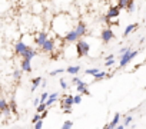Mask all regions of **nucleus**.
Instances as JSON below:
<instances>
[{
  "label": "nucleus",
  "mask_w": 146,
  "mask_h": 129,
  "mask_svg": "<svg viewBox=\"0 0 146 129\" xmlns=\"http://www.w3.org/2000/svg\"><path fill=\"white\" fill-rule=\"evenodd\" d=\"M50 27L54 32V35H57V37L63 39V36L72 29V17L67 13H59L53 16Z\"/></svg>",
  "instance_id": "nucleus-1"
},
{
  "label": "nucleus",
  "mask_w": 146,
  "mask_h": 129,
  "mask_svg": "<svg viewBox=\"0 0 146 129\" xmlns=\"http://www.w3.org/2000/svg\"><path fill=\"white\" fill-rule=\"evenodd\" d=\"M137 55H139V50H129V52H126V53H123V55H119V59H120L119 68H125L126 64H129Z\"/></svg>",
  "instance_id": "nucleus-2"
},
{
  "label": "nucleus",
  "mask_w": 146,
  "mask_h": 129,
  "mask_svg": "<svg viewBox=\"0 0 146 129\" xmlns=\"http://www.w3.org/2000/svg\"><path fill=\"white\" fill-rule=\"evenodd\" d=\"M90 52V46L86 40H83L82 37L76 42V53L79 57H83V56H88Z\"/></svg>",
  "instance_id": "nucleus-3"
},
{
  "label": "nucleus",
  "mask_w": 146,
  "mask_h": 129,
  "mask_svg": "<svg viewBox=\"0 0 146 129\" xmlns=\"http://www.w3.org/2000/svg\"><path fill=\"white\" fill-rule=\"evenodd\" d=\"M54 49H56V40L52 39V37H47L46 42L40 46V50H42L43 53H53Z\"/></svg>",
  "instance_id": "nucleus-4"
},
{
  "label": "nucleus",
  "mask_w": 146,
  "mask_h": 129,
  "mask_svg": "<svg viewBox=\"0 0 146 129\" xmlns=\"http://www.w3.org/2000/svg\"><path fill=\"white\" fill-rule=\"evenodd\" d=\"M79 39H80V37L78 36V33L75 32V29H70V30L63 36V42H64V43H69V45H70V43H76Z\"/></svg>",
  "instance_id": "nucleus-5"
},
{
  "label": "nucleus",
  "mask_w": 146,
  "mask_h": 129,
  "mask_svg": "<svg viewBox=\"0 0 146 129\" xmlns=\"http://www.w3.org/2000/svg\"><path fill=\"white\" fill-rule=\"evenodd\" d=\"M115 37V33H113V30L112 29H103L102 30V33H100V39H102V42L106 45V43H109L112 39Z\"/></svg>",
  "instance_id": "nucleus-6"
},
{
  "label": "nucleus",
  "mask_w": 146,
  "mask_h": 129,
  "mask_svg": "<svg viewBox=\"0 0 146 129\" xmlns=\"http://www.w3.org/2000/svg\"><path fill=\"white\" fill-rule=\"evenodd\" d=\"M29 47H30V46H29L27 43H25L23 40H20V42L15 43V53H16L17 56H23V53H25Z\"/></svg>",
  "instance_id": "nucleus-7"
},
{
  "label": "nucleus",
  "mask_w": 146,
  "mask_h": 129,
  "mask_svg": "<svg viewBox=\"0 0 146 129\" xmlns=\"http://www.w3.org/2000/svg\"><path fill=\"white\" fill-rule=\"evenodd\" d=\"M73 29H75V32L78 33V36H79V37H83V36L86 35V32H88L86 23H85L83 20H79V22L76 23V26L73 27Z\"/></svg>",
  "instance_id": "nucleus-8"
},
{
  "label": "nucleus",
  "mask_w": 146,
  "mask_h": 129,
  "mask_svg": "<svg viewBox=\"0 0 146 129\" xmlns=\"http://www.w3.org/2000/svg\"><path fill=\"white\" fill-rule=\"evenodd\" d=\"M49 37V35H47V32H39L36 36H35V45H37L39 47L46 42V39Z\"/></svg>",
  "instance_id": "nucleus-9"
},
{
  "label": "nucleus",
  "mask_w": 146,
  "mask_h": 129,
  "mask_svg": "<svg viewBox=\"0 0 146 129\" xmlns=\"http://www.w3.org/2000/svg\"><path fill=\"white\" fill-rule=\"evenodd\" d=\"M119 13H120V9H119L117 6H110L109 10H108V13H106L105 16L109 17V19H116V17L119 16Z\"/></svg>",
  "instance_id": "nucleus-10"
},
{
  "label": "nucleus",
  "mask_w": 146,
  "mask_h": 129,
  "mask_svg": "<svg viewBox=\"0 0 146 129\" xmlns=\"http://www.w3.org/2000/svg\"><path fill=\"white\" fill-rule=\"evenodd\" d=\"M60 105H62V108H72L73 105H75V100H73V95H67V96H64V98L62 99Z\"/></svg>",
  "instance_id": "nucleus-11"
},
{
  "label": "nucleus",
  "mask_w": 146,
  "mask_h": 129,
  "mask_svg": "<svg viewBox=\"0 0 146 129\" xmlns=\"http://www.w3.org/2000/svg\"><path fill=\"white\" fill-rule=\"evenodd\" d=\"M76 90H78V93H80V95H86V96H90V92L88 90V85L82 80L79 85H76Z\"/></svg>",
  "instance_id": "nucleus-12"
},
{
  "label": "nucleus",
  "mask_w": 146,
  "mask_h": 129,
  "mask_svg": "<svg viewBox=\"0 0 146 129\" xmlns=\"http://www.w3.org/2000/svg\"><path fill=\"white\" fill-rule=\"evenodd\" d=\"M32 60H27V59H22V63H20V69L22 72H32V64H30Z\"/></svg>",
  "instance_id": "nucleus-13"
},
{
  "label": "nucleus",
  "mask_w": 146,
  "mask_h": 129,
  "mask_svg": "<svg viewBox=\"0 0 146 129\" xmlns=\"http://www.w3.org/2000/svg\"><path fill=\"white\" fill-rule=\"evenodd\" d=\"M57 99H59V92H53V93H49V98H47V100H46L44 103H46V106L49 108V106H52Z\"/></svg>",
  "instance_id": "nucleus-14"
},
{
  "label": "nucleus",
  "mask_w": 146,
  "mask_h": 129,
  "mask_svg": "<svg viewBox=\"0 0 146 129\" xmlns=\"http://www.w3.org/2000/svg\"><path fill=\"white\" fill-rule=\"evenodd\" d=\"M37 55V52L33 49V47H29L25 53H23V56H22V59H27V60H32L35 56Z\"/></svg>",
  "instance_id": "nucleus-15"
},
{
  "label": "nucleus",
  "mask_w": 146,
  "mask_h": 129,
  "mask_svg": "<svg viewBox=\"0 0 146 129\" xmlns=\"http://www.w3.org/2000/svg\"><path fill=\"white\" fill-rule=\"evenodd\" d=\"M137 29V25L136 23H132V25H127L126 26V29H125V32H123V37H126V36H129L133 30H136Z\"/></svg>",
  "instance_id": "nucleus-16"
},
{
  "label": "nucleus",
  "mask_w": 146,
  "mask_h": 129,
  "mask_svg": "<svg viewBox=\"0 0 146 129\" xmlns=\"http://www.w3.org/2000/svg\"><path fill=\"white\" fill-rule=\"evenodd\" d=\"M109 75L106 73V72H102V70H99L95 76H93V80L95 82H99V80H102V79H105V78H108Z\"/></svg>",
  "instance_id": "nucleus-17"
},
{
  "label": "nucleus",
  "mask_w": 146,
  "mask_h": 129,
  "mask_svg": "<svg viewBox=\"0 0 146 129\" xmlns=\"http://www.w3.org/2000/svg\"><path fill=\"white\" fill-rule=\"evenodd\" d=\"M42 80H43V79H42L40 76H39V78H35V79L32 80V92H35V90L39 88V85L42 83Z\"/></svg>",
  "instance_id": "nucleus-18"
},
{
  "label": "nucleus",
  "mask_w": 146,
  "mask_h": 129,
  "mask_svg": "<svg viewBox=\"0 0 146 129\" xmlns=\"http://www.w3.org/2000/svg\"><path fill=\"white\" fill-rule=\"evenodd\" d=\"M66 72L70 73V75H78V73L80 72V66H69V68L66 69Z\"/></svg>",
  "instance_id": "nucleus-19"
},
{
  "label": "nucleus",
  "mask_w": 146,
  "mask_h": 129,
  "mask_svg": "<svg viewBox=\"0 0 146 129\" xmlns=\"http://www.w3.org/2000/svg\"><path fill=\"white\" fill-rule=\"evenodd\" d=\"M119 120H120V113H115V116H113V119H112V122L109 123L112 128H116L117 125H119Z\"/></svg>",
  "instance_id": "nucleus-20"
},
{
  "label": "nucleus",
  "mask_w": 146,
  "mask_h": 129,
  "mask_svg": "<svg viewBox=\"0 0 146 129\" xmlns=\"http://www.w3.org/2000/svg\"><path fill=\"white\" fill-rule=\"evenodd\" d=\"M10 106H9V103H7V100L6 99H0V112H3V110H6V109H9Z\"/></svg>",
  "instance_id": "nucleus-21"
},
{
  "label": "nucleus",
  "mask_w": 146,
  "mask_h": 129,
  "mask_svg": "<svg viewBox=\"0 0 146 129\" xmlns=\"http://www.w3.org/2000/svg\"><path fill=\"white\" fill-rule=\"evenodd\" d=\"M33 13H36V15H40L42 13V5L39 2L33 3Z\"/></svg>",
  "instance_id": "nucleus-22"
},
{
  "label": "nucleus",
  "mask_w": 146,
  "mask_h": 129,
  "mask_svg": "<svg viewBox=\"0 0 146 129\" xmlns=\"http://www.w3.org/2000/svg\"><path fill=\"white\" fill-rule=\"evenodd\" d=\"M126 10H127L129 13H133V12H135V0H129V3H127V6H126Z\"/></svg>",
  "instance_id": "nucleus-23"
},
{
  "label": "nucleus",
  "mask_w": 146,
  "mask_h": 129,
  "mask_svg": "<svg viewBox=\"0 0 146 129\" xmlns=\"http://www.w3.org/2000/svg\"><path fill=\"white\" fill-rule=\"evenodd\" d=\"M127 3H129V0H117V5H116V6L122 10V9H126Z\"/></svg>",
  "instance_id": "nucleus-24"
},
{
  "label": "nucleus",
  "mask_w": 146,
  "mask_h": 129,
  "mask_svg": "<svg viewBox=\"0 0 146 129\" xmlns=\"http://www.w3.org/2000/svg\"><path fill=\"white\" fill-rule=\"evenodd\" d=\"M72 128H73V122L72 120H64L60 129H72Z\"/></svg>",
  "instance_id": "nucleus-25"
},
{
  "label": "nucleus",
  "mask_w": 146,
  "mask_h": 129,
  "mask_svg": "<svg viewBox=\"0 0 146 129\" xmlns=\"http://www.w3.org/2000/svg\"><path fill=\"white\" fill-rule=\"evenodd\" d=\"M98 72H99V69H98V68H92V69H86V70H85V73H86V75H92V76H95Z\"/></svg>",
  "instance_id": "nucleus-26"
},
{
  "label": "nucleus",
  "mask_w": 146,
  "mask_h": 129,
  "mask_svg": "<svg viewBox=\"0 0 146 129\" xmlns=\"http://www.w3.org/2000/svg\"><path fill=\"white\" fill-rule=\"evenodd\" d=\"M82 99H83V95H80V93H78V95H75V96H73V100H75V105H79V103L82 102Z\"/></svg>",
  "instance_id": "nucleus-27"
},
{
  "label": "nucleus",
  "mask_w": 146,
  "mask_h": 129,
  "mask_svg": "<svg viewBox=\"0 0 146 129\" xmlns=\"http://www.w3.org/2000/svg\"><path fill=\"white\" fill-rule=\"evenodd\" d=\"M63 72H66V69H54V70L50 72V76H56V75H60Z\"/></svg>",
  "instance_id": "nucleus-28"
},
{
  "label": "nucleus",
  "mask_w": 146,
  "mask_h": 129,
  "mask_svg": "<svg viewBox=\"0 0 146 129\" xmlns=\"http://www.w3.org/2000/svg\"><path fill=\"white\" fill-rule=\"evenodd\" d=\"M132 116L130 115H127V116H125V119H123V126H127V125H130V122H132Z\"/></svg>",
  "instance_id": "nucleus-29"
},
{
  "label": "nucleus",
  "mask_w": 146,
  "mask_h": 129,
  "mask_svg": "<svg viewBox=\"0 0 146 129\" xmlns=\"http://www.w3.org/2000/svg\"><path fill=\"white\" fill-rule=\"evenodd\" d=\"M22 73H23L22 69H20V70H15V72H13V78H15L16 80H19V79L22 78Z\"/></svg>",
  "instance_id": "nucleus-30"
},
{
  "label": "nucleus",
  "mask_w": 146,
  "mask_h": 129,
  "mask_svg": "<svg viewBox=\"0 0 146 129\" xmlns=\"http://www.w3.org/2000/svg\"><path fill=\"white\" fill-rule=\"evenodd\" d=\"M113 64H115V59H109V60H105V66L110 68V66H113Z\"/></svg>",
  "instance_id": "nucleus-31"
},
{
  "label": "nucleus",
  "mask_w": 146,
  "mask_h": 129,
  "mask_svg": "<svg viewBox=\"0 0 146 129\" xmlns=\"http://www.w3.org/2000/svg\"><path fill=\"white\" fill-rule=\"evenodd\" d=\"M47 98H49V93H47V92H43V93L40 95V102H46Z\"/></svg>",
  "instance_id": "nucleus-32"
},
{
  "label": "nucleus",
  "mask_w": 146,
  "mask_h": 129,
  "mask_svg": "<svg viewBox=\"0 0 146 129\" xmlns=\"http://www.w3.org/2000/svg\"><path fill=\"white\" fill-rule=\"evenodd\" d=\"M42 128H43V119H40L35 123V129H42Z\"/></svg>",
  "instance_id": "nucleus-33"
},
{
  "label": "nucleus",
  "mask_w": 146,
  "mask_h": 129,
  "mask_svg": "<svg viewBox=\"0 0 146 129\" xmlns=\"http://www.w3.org/2000/svg\"><path fill=\"white\" fill-rule=\"evenodd\" d=\"M40 119H42V118H40V113H37V112H36V113H35V116H33V119H32V122H33V123H36V122H37V120H40Z\"/></svg>",
  "instance_id": "nucleus-34"
},
{
  "label": "nucleus",
  "mask_w": 146,
  "mask_h": 129,
  "mask_svg": "<svg viewBox=\"0 0 146 129\" xmlns=\"http://www.w3.org/2000/svg\"><path fill=\"white\" fill-rule=\"evenodd\" d=\"M129 50H132L129 46H126V47H122V49L119 50V55H123V53H126V52H129Z\"/></svg>",
  "instance_id": "nucleus-35"
},
{
  "label": "nucleus",
  "mask_w": 146,
  "mask_h": 129,
  "mask_svg": "<svg viewBox=\"0 0 146 129\" xmlns=\"http://www.w3.org/2000/svg\"><path fill=\"white\" fill-rule=\"evenodd\" d=\"M80 82H82L80 78H73V79H72V83H73V85H79Z\"/></svg>",
  "instance_id": "nucleus-36"
},
{
  "label": "nucleus",
  "mask_w": 146,
  "mask_h": 129,
  "mask_svg": "<svg viewBox=\"0 0 146 129\" xmlns=\"http://www.w3.org/2000/svg\"><path fill=\"white\" fill-rule=\"evenodd\" d=\"M60 86H62V89H67V83L64 79H60Z\"/></svg>",
  "instance_id": "nucleus-37"
},
{
  "label": "nucleus",
  "mask_w": 146,
  "mask_h": 129,
  "mask_svg": "<svg viewBox=\"0 0 146 129\" xmlns=\"http://www.w3.org/2000/svg\"><path fill=\"white\" fill-rule=\"evenodd\" d=\"M47 115H49V112H47V109H44L43 112H40V118H42V119H44V118H46Z\"/></svg>",
  "instance_id": "nucleus-38"
},
{
  "label": "nucleus",
  "mask_w": 146,
  "mask_h": 129,
  "mask_svg": "<svg viewBox=\"0 0 146 129\" xmlns=\"http://www.w3.org/2000/svg\"><path fill=\"white\" fill-rule=\"evenodd\" d=\"M9 106H10V108H12V112H15V113H16V103H15V102H13V100H12V102H10V105H9Z\"/></svg>",
  "instance_id": "nucleus-39"
},
{
  "label": "nucleus",
  "mask_w": 146,
  "mask_h": 129,
  "mask_svg": "<svg viewBox=\"0 0 146 129\" xmlns=\"http://www.w3.org/2000/svg\"><path fill=\"white\" fill-rule=\"evenodd\" d=\"M63 113H72V108H63Z\"/></svg>",
  "instance_id": "nucleus-40"
},
{
  "label": "nucleus",
  "mask_w": 146,
  "mask_h": 129,
  "mask_svg": "<svg viewBox=\"0 0 146 129\" xmlns=\"http://www.w3.org/2000/svg\"><path fill=\"white\" fill-rule=\"evenodd\" d=\"M3 115H5V116H9V115H10V108L6 109V110H3Z\"/></svg>",
  "instance_id": "nucleus-41"
},
{
  "label": "nucleus",
  "mask_w": 146,
  "mask_h": 129,
  "mask_svg": "<svg viewBox=\"0 0 146 129\" xmlns=\"http://www.w3.org/2000/svg\"><path fill=\"white\" fill-rule=\"evenodd\" d=\"M39 103H40V98H39V99H35V100H33V105H35V106H37Z\"/></svg>",
  "instance_id": "nucleus-42"
},
{
  "label": "nucleus",
  "mask_w": 146,
  "mask_h": 129,
  "mask_svg": "<svg viewBox=\"0 0 146 129\" xmlns=\"http://www.w3.org/2000/svg\"><path fill=\"white\" fill-rule=\"evenodd\" d=\"M109 59H115V55H108L106 56V60H109Z\"/></svg>",
  "instance_id": "nucleus-43"
},
{
  "label": "nucleus",
  "mask_w": 146,
  "mask_h": 129,
  "mask_svg": "<svg viewBox=\"0 0 146 129\" xmlns=\"http://www.w3.org/2000/svg\"><path fill=\"white\" fill-rule=\"evenodd\" d=\"M103 129H115V128H112L110 125H105V126H103Z\"/></svg>",
  "instance_id": "nucleus-44"
},
{
  "label": "nucleus",
  "mask_w": 146,
  "mask_h": 129,
  "mask_svg": "<svg viewBox=\"0 0 146 129\" xmlns=\"http://www.w3.org/2000/svg\"><path fill=\"white\" fill-rule=\"evenodd\" d=\"M115 129H125V126H123V125H117Z\"/></svg>",
  "instance_id": "nucleus-45"
},
{
  "label": "nucleus",
  "mask_w": 146,
  "mask_h": 129,
  "mask_svg": "<svg viewBox=\"0 0 146 129\" xmlns=\"http://www.w3.org/2000/svg\"><path fill=\"white\" fill-rule=\"evenodd\" d=\"M143 90H146V86H145V88H143Z\"/></svg>",
  "instance_id": "nucleus-46"
},
{
  "label": "nucleus",
  "mask_w": 146,
  "mask_h": 129,
  "mask_svg": "<svg viewBox=\"0 0 146 129\" xmlns=\"http://www.w3.org/2000/svg\"><path fill=\"white\" fill-rule=\"evenodd\" d=\"M50 2H52V0H50Z\"/></svg>",
  "instance_id": "nucleus-47"
}]
</instances>
